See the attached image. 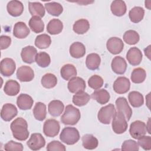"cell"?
I'll list each match as a JSON object with an SVG mask.
<instances>
[{"label": "cell", "instance_id": "cell-1", "mask_svg": "<svg viewBox=\"0 0 151 151\" xmlns=\"http://www.w3.org/2000/svg\"><path fill=\"white\" fill-rule=\"evenodd\" d=\"M10 127L14 137L17 140L24 141L28 139L29 133L27 122L24 119L17 118L11 123Z\"/></svg>", "mask_w": 151, "mask_h": 151}, {"label": "cell", "instance_id": "cell-2", "mask_svg": "<svg viewBox=\"0 0 151 151\" xmlns=\"http://www.w3.org/2000/svg\"><path fill=\"white\" fill-rule=\"evenodd\" d=\"M81 117L80 110L71 104L66 106L63 114L61 116V121L65 125L76 124Z\"/></svg>", "mask_w": 151, "mask_h": 151}, {"label": "cell", "instance_id": "cell-3", "mask_svg": "<svg viewBox=\"0 0 151 151\" xmlns=\"http://www.w3.org/2000/svg\"><path fill=\"white\" fill-rule=\"evenodd\" d=\"M60 139L68 145H73L79 140L80 134L76 128L66 127L62 130L60 134Z\"/></svg>", "mask_w": 151, "mask_h": 151}, {"label": "cell", "instance_id": "cell-4", "mask_svg": "<svg viewBox=\"0 0 151 151\" xmlns=\"http://www.w3.org/2000/svg\"><path fill=\"white\" fill-rule=\"evenodd\" d=\"M128 124L123 113L116 111L112 120V129L116 134H122L127 129Z\"/></svg>", "mask_w": 151, "mask_h": 151}, {"label": "cell", "instance_id": "cell-5", "mask_svg": "<svg viewBox=\"0 0 151 151\" xmlns=\"http://www.w3.org/2000/svg\"><path fill=\"white\" fill-rule=\"evenodd\" d=\"M116 113L114 106L110 103L107 106L102 107L98 112L97 118L99 122L104 124H109L110 123Z\"/></svg>", "mask_w": 151, "mask_h": 151}, {"label": "cell", "instance_id": "cell-6", "mask_svg": "<svg viewBox=\"0 0 151 151\" xmlns=\"http://www.w3.org/2000/svg\"><path fill=\"white\" fill-rule=\"evenodd\" d=\"M147 132L146 124L140 120H136L130 124L129 133L134 139H138L145 136Z\"/></svg>", "mask_w": 151, "mask_h": 151}, {"label": "cell", "instance_id": "cell-7", "mask_svg": "<svg viewBox=\"0 0 151 151\" xmlns=\"http://www.w3.org/2000/svg\"><path fill=\"white\" fill-rule=\"evenodd\" d=\"M60 129V123L55 119H48L44 123L43 132L47 137H54L56 136L58 134Z\"/></svg>", "mask_w": 151, "mask_h": 151}, {"label": "cell", "instance_id": "cell-8", "mask_svg": "<svg viewBox=\"0 0 151 151\" xmlns=\"http://www.w3.org/2000/svg\"><path fill=\"white\" fill-rule=\"evenodd\" d=\"M16 69V64L15 61L10 58H5L2 59L0 63L1 74L5 77L12 76Z\"/></svg>", "mask_w": 151, "mask_h": 151}, {"label": "cell", "instance_id": "cell-9", "mask_svg": "<svg viewBox=\"0 0 151 151\" xmlns=\"http://www.w3.org/2000/svg\"><path fill=\"white\" fill-rule=\"evenodd\" d=\"M27 145L31 150H38L45 146V140L41 133H32Z\"/></svg>", "mask_w": 151, "mask_h": 151}, {"label": "cell", "instance_id": "cell-10", "mask_svg": "<svg viewBox=\"0 0 151 151\" xmlns=\"http://www.w3.org/2000/svg\"><path fill=\"white\" fill-rule=\"evenodd\" d=\"M130 87V80L126 77H119L114 81L113 88L117 94H124L127 93Z\"/></svg>", "mask_w": 151, "mask_h": 151}, {"label": "cell", "instance_id": "cell-11", "mask_svg": "<svg viewBox=\"0 0 151 151\" xmlns=\"http://www.w3.org/2000/svg\"><path fill=\"white\" fill-rule=\"evenodd\" d=\"M106 47L110 53L116 55L123 51L124 43L120 38L116 37H111L107 41Z\"/></svg>", "mask_w": 151, "mask_h": 151}, {"label": "cell", "instance_id": "cell-12", "mask_svg": "<svg viewBox=\"0 0 151 151\" xmlns=\"http://www.w3.org/2000/svg\"><path fill=\"white\" fill-rule=\"evenodd\" d=\"M115 103L117 111L123 113L126 120L129 121L132 115V110L129 106L127 99L125 97H120L117 99Z\"/></svg>", "mask_w": 151, "mask_h": 151}, {"label": "cell", "instance_id": "cell-13", "mask_svg": "<svg viewBox=\"0 0 151 151\" xmlns=\"http://www.w3.org/2000/svg\"><path fill=\"white\" fill-rule=\"evenodd\" d=\"M16 75L17 78L20 81L28 82L33 80L34 77V72L30 67L22 65L18 68Z\"/></svg>", "mask_w": 151, "mask_h": 151}, {"label": "cell", "instance_id": "cell-14", "mask_svg": "<svg viewBox=\"0 0 151 151\" xmlns=\"http://www.w3.org/2000/svg\"><path fill=\"white\" fill-rule=\"evenodd\" d=\"M85 81L80 77H74L70 79L67 84V87L71 93H77L84 91L86 88Z\"/></svg>", "mask_w": 151, "mask_h": 151}, {"label": "cell", "instance_id": "cell-15", "mask_svg": "<svg viewBox=\"0 0 151 151\" xmlns=\"http://www.w3.org/2000/svg\"><path fill=\"white\" fill-rule=\"evenodd\" d=\"M18 114L17 107L11 103H6L3 105L1 111V117L5 122H9Z\"/></svg>", "mask_w": 151, "mask_h": 151}, {"label": "cell", "instance_id": "cell-16", "mask_svg": "<svg viewBox=\"0 0 151 151\" xmlns=\"http://www.w3.org/2000/svg\"><path fill=\"white\" fill-rule=\"evenodd\" d=\"M142 57L143 55L140 50L135 47L130 48L126 54L127 61L133 66L138 65L140 64Z\"/></svg>", "mask_w": 151, "mask_h": 151}, {"label": "cell", "instance_id": "cell-17", "mask_svg": "<svg viewBox=\"0 0 151 151\" xmlns=\"http://www.w3.org/2000/svg\"><path fill=\"white\" fill-rule=\"evenodd\" d=\"M37 54V49L31 45L24 47L21 52V57L22 61L27 64H32L35 60Z\"/></svg>", "mask_w": 151, "mask_h": 151}, {"label": "cell", "instance_id": "cell-18", "mask_svg": "<svg viewBox=\"0 0 151 151\" xmlns=\"http://www.w3.org/2000/svg\"><path fill=\"white\" fill-rule=\"evenodd\" d=\"M111 69L117 74H123L127 69V63L125 60L120 57H115L111 63Z\"/></svg>", "mask_w": 151, "mask_h": 151}, {"label": "cell", "instance_id": "cell-19", "mask_svg": "<svg viewBox=\"0 0 151 151\" xmlns=\"http://www.w3.org/2000/svg\"><path fill=\"white\" fill-rule=\"evenodd\" d=\"M8 14L14 17L20 16L24 11V5L21 1L13 0L9 1L6 5Z\"/></svg>", "mask_w": 151, "mask_h": 151}, {"label": "cell", "instance_id": "cell-20", "mask_svg": "<svg viewBox=\"0 0 151 151\" xmlns=\"http://www.w3.org/2000/svg\"><path fill=\"white\" fill-rule=\"evenodd\" d=\"M29 29L24 22L19 21L15 24L13 29V34L16 38L19 39L25 38L29 35Z\"/></svg>", "mask_w": 151, "mask_h": 151}, {"label": "cell", "instance_id": "cell-21", "mask_svg": "<svg viewBox=\"0 0 151 151\" xmlns=\"http://www.w3.org/2000/svg\"><path fill=\"white\" fill-rule=\"evenodd\" d=\"M34 103L32 98L27 94H21L17 99V104L19 109L23 110L30 109Z\"/></svg>", "mask_w": 151, "mask_h": 151}, {"label": "cell", "instance_id": "cell-22", "mask_svg": "<svg viewBox=\"0 0 151 151\" xmlns=\"http://www.w3.org/2000/svg\"><path fill=\"white\" fill-rule=\"evenodd\" d=\"M64 109L63 103L58 100L51 101L48 106V112L53 117H58L61 114Z\"/></svg>", "mask_w": 151, "mask_h": 151}, {"label": "cell", "instance_id": "cell-23", "mask_svg": "<svg viewBox=\"0 0 151 151\" xmlns=\"http://www.w3.org/2000/svg\"><path fill=\"white\" fill-rule=\"evenodd\" d=\"M69 52L71 56L74 58L83 57L86 54V47L80 42H74L70 47Z\"/></svg>", "mask_w": 151, "mask_h": 151}, {"label": "cell", "instance_id": "cell-24", "mask_svg": "<svg viewBox=\"0 0 151 151\" xmlns=\"http://www.w3.org/2000/svg\"><path fill=\"white\" fill-rule=\"evenodd\" d=\"M112 14L117 17H122L126 12L127 8L125 2L122 0L113 1L110 5Z\"/></svg>", "mask_w": 151, "mask_h": 151}, {"label": "cell", "instance_id": "cell-25", "mask_svg": "<svg viewBox=\"0 0 151 151\" xmlns=\"http://www.w3.org/2000/svg\"><path fill=\"white\" fill-rule=\"evenodd\" d=\"M4 91L8 96H16L20 91V85L16 80H9L5 84Z\"/></svg>", "mask_w": 151, "mask_h": 151}, {"label": "cell", "instance_id": "cell-26", "mask_svg": "<svg viewBox=\"0 0 151 151\" xmlns=\"http://www.w3.org/2000/svg\"><path fill=\"white\" fill-rule=\"evenodd\" d=\"M77 74L76 68L74 65L71 64L64 65L60 70L61 76L65 80H70L72 78L76 77Z\"/></svg>", "mask_w": 151, "mask_h": 151}, {"label": "cell", "instance_id": "cell-27", "mask_svg": "<svg viewBox=\"0 0 151 151\" xmlns=\"http://www.w3.org/2000/svg\"><path fill=\"white\" fill-rule=\"evenodd\" d=\"M101 63L100 55L96 53H91L87 55L86 60V65L90 70H97Z\"/></svg>", "mask_w": 151, "mask_h": 151}, {"label": "cell", "instance_id": "cell-28", "mask_svg": "<svg viewBox=\"0 0 151 151\" xmlns=\"http://www.w3.org/2000/svg\"><path fill=\"white\" fill-rule=\"evenodd\" d=\"M28 9L32 17L37 16L42 18L45 12L44 6L39 2H28Z\"/></svg>", "mask_w": 151, "mask_h": 151}, {"label": "cell", "instance_id": "cell-29", "mask_svg": "<svg viewBox=\"0 0 151 151\" xmlns=\"http://www.w3.org/2000/svg\"><path fill=\"white\" fill-rule=\"evenodd\" d=\"M91 97L100 104L108 103L110 100V94L106 89H99L94 91L91 94Z\"/></svg>", "mask_w": 151, "mask_h": 151}, {"label": "cell", "instance_id": "cell-30", "mask_svg": "<svg viewBox=\"0 0 151 151\" xmlns=\"http://www.w3.org/2000/svg\"><path fill=\"white\" fill-rule=\"evenodd\" d=\"M63 29V24L58 19H52L50 20L47 25V31L51 35L60 34Z\"/></svg>", "mask_w": 151, "mask_h": 151}, {"label": "cell", "instance_id": "cell-31", "mask_svg": "<svg viewBox=\"0 0 151 151\" xmlns=\"http://www.w3.org/2000/svg\"><path fill=\"white\" fill-rule=\"evenodd\" d=\"M83 146L88 150L96 149L99 145L97 139L91 134H86L82 137Z\"/></svg>", "mask_w": 151, "mask_h": 151}, {"label": "cell", "instance_id": "cell-32", "mask_svg": "<svg viewBox=\"0 0 151 151\" xmlns=\"http://www.w3.org/2000/svg\"><path fill=\"white\" fill-rule=\"evenodd\" d=\"M31 29L35 33L42 32L44 29V23L40 17H32L28 22Z\"/></svg>", "mask_w": 151, "mask_h": 151}, {"label": "cell", "instance_id": "cell-33", "mask_svg": "<svg viewBox=\"0 0 151 151\" xmlns=\"http://www.w3.org/2000/svg\"><path fill=\"white\" fill-rule=\"evenodd\" d=\"M145 10L140 6H134L129 12V17L130 21L133 23L140 22L144 17Z\"/></svg>", "mask_w": 151, "mask_h": 151}, {"label": "cell", "instance_id": "cell-34", "mask_svg": "<svg viewBox=\"0 0 151 151\" xmlns=\"http://www.w3.org/2000/svg\"><path fill=\"white\" fill-rule=\"evenodd\" d=\"M128 99L130 104L133 107H139L144 103L143 95L136 91H132L128 95Z\"/></svg>", "mask_w": 151, "mask_h": 151}, {"label": "cell", "instance_id": "cell-35", "mask_svg": "<svg viewBox=\"0 0 151 151\" xmlns=\"http://www.w3.org/2000/svg\"><path fill=\"white\" fill-rule=\"evenodd\" d=\"M90 100V95L84 91H81L76 93L73 97V103L78 107H81L86 105Z\"/></svg>", "mask_w": 151, "mask_h": 151}, {"label": "cell", "instance_id": "cell-36", "mask_svg": "<svg viewBox=\"0 0 151 151\" xmlns=\"http://www.w3.org/2000/svg\"><path fill=\"white\" fill-rule=\"evenodd\" d=\"M33 114L35 119L39 121L44 120L47 115L46 106L42 102L36 103L33 109Z\"/></svg>", "mask_w": 151, "mask_h": 151}, {"label": "cell", "instance_id": "cell-37", "mask_svg": "<svg viewBox=\"0 0 151 151\" xmlns=\"http://www.w3.org/2000/svg\"><path fill=\"white\" fill-rule=\"evenodd\" d=\"M90 28V23L86 19H80L76 21L73 27V31L77 34H84Z\"/></svg>", "mask_w": 151, "mask_h": 151}, {"label": "cell", "instance_id": "cell-38", "mask_svg": "<svg viewBox=\"0 0 151 151\" xmlns=\"http://www.w3.org/2000/svg\"><path fill=\"white\" fill-rule=\"evenodd\" d=\"M45 8L49 14L54 17H58L63 11V6L56 2L45 3Z\"/></svg>", "mask_w": 151, "mask_h": 151}, {"label": "cell", "instance_id": "cell-39", "mask_svg": "<svg viewBox=\"0 0 151 151\" xmlns=\"http://www.w3.org/2000/svg\"><path fill=\"white\" fill-rule=\"evenodd\" d=\"M146 77V71L141 67H138L134 68L132 71L130 78L133 83L136 84H140L145 80Z\"/></svg>", "mask_w": 151, "mask_h": 151}, {"label": "cell", "instance_id": "cell-40", "mask_svg": "<svg viewBox=\"0 0 151 151\" xmlns=\"http://www.w3.org/2000/svg\"><path fill=\"white\" fill-rule=\"evenodd\" d=\"M41 83L42 86L46 88H52L57 85V78L54 74L47 73L42 77Z\"/></svg>", "mask_w": 151, "mask_h": 151}, {"label": "cell", "instance_id": "cell-41", "mask_svg": "<svg viewBox=\"0 0 151 151\" xmlns=\"http://www.w3.org/2000/svg\"><path fill=\"white\" fill-rule=\"evenodd\" d=\"M51 43V37L46 34L38 35L35 40V45L40 49H45L49 47Z\"/></svg>", "mask_w": 151, "mask_h": 151}, {"label": "cell", "instance_id": "cell-42", "mask_svg": "<svg viewBox=\"0 0 151 151\" xmlns=\"http://www.w3.org/2000/svg\"><path fill=\"white\" fill-rule=\"evenodd\" d=\"M124 41L129 45H134L137 44L140 40L139 34L134 30H127L123 35Z\"/></svg>", "mask_w": 151, "mask_h": 151}, {"label": "cell", "instance_id": "cell-43", "mask_svg": "<svg viewBox=\"0 0 151 151\" xmlns=\"http://www.w3.org/2000/svg\"><path fill=\"white\" fill-rule=\"evenodd\" d=\"M35 62L41 67H47L51 63L50 56L45 52H40L36 55Z\"/></svg>", "mask_w": 151, "mask_h": 151}, {"label": "cell", "instance_id": "cell-44", "mask_svg": "<svg viewBox=\"0 0 151 151\" xmlns=\"http://www.w3.org/2000/svg\"><path fill=\"white\" fill-rule=\"evenodd\" d=\"M104 83L103 79L101 77L98 75H93L88 80V86L94 89L98 90L101 88Z\"/></svg>", "mask_w": 151, "mask_h": 151}, {"label": "cell", "instance_id": "cell-45", "mask_svg": "<svg viewBox=\"0 0 151 151\" xmlns=\"http://www.w3.org/2000/svg\"><path fill=\"white\" fill-rule=\"evenodd\" d=\"M139 149L138 143L133 140L129 139L124 140L122 145V150L124 151H137Z\"/></svg>", "mask_w": 151, "mask_h": 151}, {"label": "cell", "instance_id": "cell-46", "mask_svg": "<svg viewBox=\"0 0 151 151\" xmlns=\"http://www.w3.org/2000/svg\"><path fill=\"white\" fill-rule=\"evenodd\" d=\"M138 145L144 150L151 149V137L150 136H143L138 139Z\"/></svg>", "mask_w": 151, "mask_h": 151}, {"label": "cell", "instance_id": "cell-47", "mask_svg": "<svg viewBox=\"0 0 151 151\" xmlns=\"http://www.w3.org/2000/svg\"><path fill=\"white\" fill-rule=\"evenodd\" d=\"M46 149L48 151H53V150L65 151L66 150L65 146L58 140H53L50 142L47 145Z\"/></svg>", "mask_w": 151, "mask_h": 151}, {"label": "cell", "instance_id": "cell-48", "mask_svg": "<svg viewBox=\"0 0 151 151\" xmlns=\"http://www.w3.org/2000/svg\"><path fill=\"white\" fill-rule=\"evenodd\" d=\"M4 149L5 150L10 151V150H23V145L21 143L15 142L13 140H10L7 142L4 146Z\"/></svg>", "mask_w": 151, "mask_h": 151}, {"label": "cell", "instance_id": "cell-49", "mask_svg": "<svg viewBox=\"0 0 151 151\" xmlns=\"http://www.w3.org/2000/svg\"><path fill=\"white\" fill-rule=\"evenodd\" d=\"M11 44V38L7 35H1L0 37V47L1 49L5 50L8 48Z\"/></svg>", "mask_w": 151, "mask_h": 151}]
</instances>
